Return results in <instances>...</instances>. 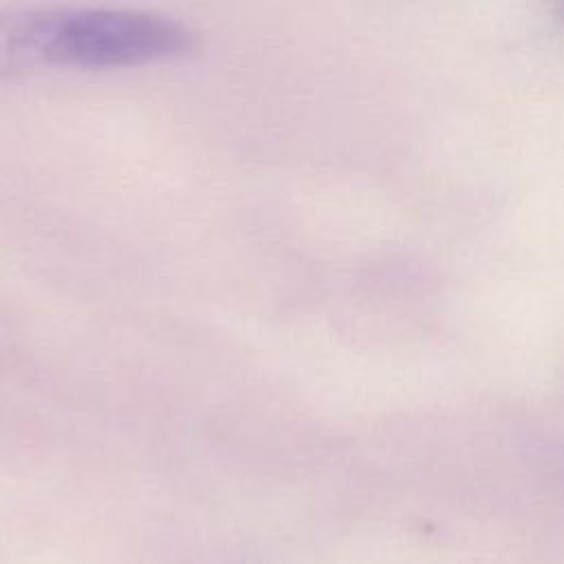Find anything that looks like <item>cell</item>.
Instances as JSON below:
<instances>
[{"label":"cell","mask_w":564,"mask_h":564,"mask_svg":"<svg viewBox=\"0 0 564 564\" xmlns=\"http://www.w3.org/2000/svg\"><path fill=\"white\" fill-rule=\"evenodd\" d=\"M196 33L167 15L115 9H31L0 18V66L117 70L194 53Z\"/></svg>","instance_id":"6da1fadb"},{"label":"cell","mask_w":564,"mask_h":564,"mask_svg":"<svg viewBox=\"0 0 564 564\" xmlns=\"http://www.w3.org/2000/svg\"><path fill=\"white\" fill-rule=\"evenodd\" d=\"M562 4H564V0H562Z\"/></svg>","instance_id":"7a4b0ae2"}]
</instances>
